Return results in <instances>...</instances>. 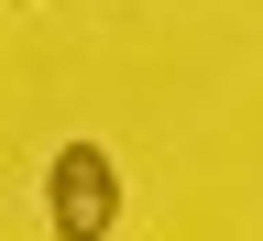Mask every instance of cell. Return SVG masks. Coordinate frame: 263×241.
Here are the masks:
<instances>
[{
  "instance_id": "1",
  "label": "cell",
  "mask_w": 263,
  "mask_h": 241,
  "mask_svg": "<svg viewBox=\"0 0 263 241\" xmlns=\"http://www.w3.org/2000/svg\"><path fill=\"white\" fill-rule=\"evenodd\" d=\"M44 219H55V241H110V219H121V164L99 154V143H66L55 176H44Z\"/></svg>"
}]
</instances>
